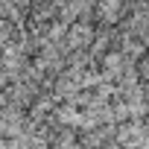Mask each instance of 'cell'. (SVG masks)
Segmentation results:
<instances>
[{
	"instance_id": "obj_1",
	"label": "cell",
	"mask_w": 149,
	"mask_h": 149,
	"mask_svg": "<svg viewBox=\"0 0 149 149\" xmlns=\"http://www.w3.org/2000/svg\"><path fill=\"white\" fill-rule=\"evenodd\" d=\"M117 134H114V140L123 146V149H140L143 146V140H146V126H140V123H126V126H120V129H114Z\"/></svg>"
}]
</instances>
